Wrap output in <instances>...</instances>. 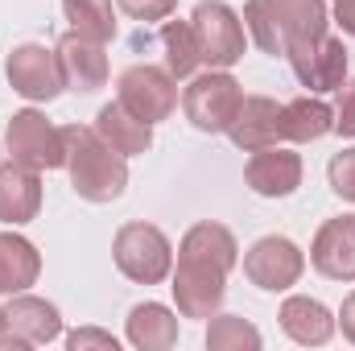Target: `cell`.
I'll list each match as a JSON object with an SVG mask.
<instances>
[{
  "label": "cell",
  "mask_w": 355,
  "mask_h": 351,
  "mask_svg": "<svg viewBox=\"0 0 355 351\" xmlns=\"http://www.w3.org/2000/svg\"><path fill=\"white\" fill-rule=\"evenodd\" d=\"M240 261V244L223 223H194L182 244H178V264H174V302L182 318H211L219 314L223 298H227V273Z\"/></svg>",
  "instance_id": "cell-1"
},
{
  "label": "cell",
  "mask_w": 355,
  "mask_h": 351,
  "mask_svg": "<svg viewBox=\"0 0 355 351\" xmlns=\"http://www.w3.org/2000/svg\"><path fill=\"white\" fill-rule=\"evenodd\" d=\"M67 145V174L79 198L87 203H116L128 186V157L116 153L95 128L87 124H67L62 128Z\"/></svg>",
  "instance_id": "cell-2"
},
{
  "label": "cell",
  "mask_w": 355,
  "mask_h": 351,
  "mask_svg": "<svg viewBox=\"0 0 355 351\" xmlns=\"http://www.w3.org/2000/svg\"><path fill=\"white\" fill-rule=\"evenodd\" d=\"M112 261L116 268L137 281V285H162L170 273H174V248L166 240L162 228L153 223H124L112 240Z\"/></svg>",
  "instance_id": "cell-3"
},
{
  "label": "cell",
  "mask_w": 355,
  "mask_h": 351,
  "mask_svg": "<svg viewBox=\"0 0 355 351\" xmlns=\"http://www.w3.org/2000/svg\"><path fill=\"white\" fill-rule=\"evenodd\" d=\"M190 25H194V37H198V54L211 71H227L244 58L248 50V29H244V17L223 4V0H198L194 12H190Z\"/></svg>",
  "instance_id": "cell-4"
},
{
  "label": "cell",
  "mask_w": 355,
  "mask_h": 351,
  "mask_svg": "<svg viewBox=\"0 0 355 351\" xmlns=\"http://www.w3.org/2000/svg\"><path fill=\"white\" fill-rule=\"evenodd\" d=\"M240 108H244V87L227 71L190 75V87L182 91V112L198 132H227Z\"/></svg>",
  "instance_id": "cell-5"
},
{
  "label": "cell",
  "mask_w": 355,
  "mask_h": 351,
  "mask_svg": "<svg viewBox=\"0 0 355 351\" xmlns=\"http://www.w3.org/2000/svg\"><path fill=\"white\" fill-rule=\"evenodd\" d=\"M4 149L12 162L29 166V170H62L67 166V145H62V128H54L46 120V112L37 108H21L12 112L8 120V132H4Z\"/></svg>",
  "instance_id": "cell-6"
},
{
  "label": "cell",
  "mask_w": 355,
  "mask_h": 351,
  "mask_svg": "<svg viewBox=\"0 0 355 351\" xmlns=\"http://www.w3.org/2000/svg\"><path fill=\"white\" fill-rule=\"evenodd\" d=\"M116 99L145 124H162L170 120L178 108V79L166 67L153 62H137L116 79Z\"/></svg>",
  "instance_id": "cell-7"
},
{
  "label": "cell",
  "mask_w": 355,
  "mask_h": 351,
  "mask_svg": "<svg viewBox=\"0 0 355 351\" xmlns=\"http://www.w3.org/2000/svg\"><path fill=\"white\" fill-rule=\"evenodd\" d=\"M4 75H8V87L21 99H29V103H50V99H58L67 91L62 71H58V54L46 50L42 42L12 46L8 62H4Z\"/></svg>",
  "instance_id": "cell-8"
},
{
  "label": "cell",
  "mask_w": 355,
  "mask_h": 351,
  "mask_svg": "<svg viewBox=\"0 0 355 351\" xmlns=\"http://www.w3.org/2000/svg\"><path fill=\"white\" fill-rule=\"evenodd\" d=\"M306 273V257L293 240L285 236H265L257 240L248 252H244V277L265 289V293H281V289H293Z\"/></svg>",
  "instance_id": "cell-9"
},
{
  "label": "cell",
  "mask_w": 355,
  "mask_h": 351,
  "mask_svg": "<svg viewBox=\"0 0 355 351\" xmlns=\"http://www.w3.org/2000/svg\"><path fill=\"white\" fill-rule=\"evenodd\" d=\"M277 4V21H281V46H285V58L289 67H297L331 29V17H327V4L322 0H272Z\"/></svg>",
  "instance_id": "cell-10"
},
{
  "label": "cell",
  "mask_w": 355,
  "mask_h": 351,
  "mask_svg": "<svg viewBox=\"0 0 355 351\" xmlns=\"http://www.w3.org/2000/svg\"><path fill=\"white\" fill-rule=\"evenodd\" d=\"M54 54H58V71H62L67 91L91 95V91H99L107 83V54H103L99 42H91V37H83V33L71 29V33L58 37Z\"/></svg>",
  "instance_id": "cell-11"
},
{
  "label": "cell",
  "mask_w": 355,
  "mask_h": 351,
  "mask_svg": "<svg viewBox=\"0 0 355 351\" xmlns=\"http://www.w3.org/2000/svg\"><path fill=\"white\" fill-rule=\"evenodd\" d=\"M310 264H314L327 281H355V215L327 219V223L314 232Z\"/></svg>",
  "instance_id": "cell-12"
},
{
  "label": "cell",
  "mask_w": 355,
  "mask_h": 351,
  "mask_svg": "<svg viewBox=\"0 0 355 351\" xmlns=\"http://www.w3.org/2000/svg\"><path fill=\"white\" fill-rule=\"evenodd\" d=\"M244 182L261 198H289L302 186V157L293 149H281V145L257 149L244 166Z\"/></svg>",
  "instance_id": "cell-13"
},
{
  "label": "cell",
  "mask_w": 355,
  "mask_h": 351,
  "mask_svg": "<svg viewBox=\"0 0 355 351\" xmlns=\"http://www.w3.org/2000/svg\"><path fill=\"white\" fill-rule=\"evenodd\" d=\"M227 137H232V145L244 149V153L281 145V141H285V132H281V103L268 99V95H244V108H240V116L232 120Z\"/></svg>",
  "instance_id": "cell-14"
},
{
  "label": "cell",
  "mask_w": 355,
  "mask_h": 351,
  "mask_svg": "<svg viewBox=\"0 0 355 351\" xmlns=\"http://www.w3.org/2000/svg\"><path fill=\"white\" fill-rule=\"evenodd\" d=\"M8 314V331L21 348H37V343H50L62 335V314L54 302L46 298H33V293H12V302L4 306Z\"/></svg>",
  "instance_id": "cell-15"
},
{
  "label": "cell",
  "mask_w": 355,
  "mask_h": 351,
  "mask_svg": "<svg viewBox=\"0 0 355 351\" xmlns=\"http://www.w3.org/2000/svg\"><path fill=\"white\" fill-rule=\"evenodd\" d=\"M42 211V178L37 170L21 166V162H4L0 166V223L21 228L29 219H37Z\"/></svg>",
  "instance_id": "cell-16"
},
{
  "label": "cell",
  "mask_w": 355,
  "mask_h": 351,
  "mask_svg": "<svg viewBox=\"0 0 355 351\" xmlns=\"http://www.w3.org/2000/svg\"><path fill=\"white\" fill-rule=\"evenodd\" d=\"M277 318H281V331L293 343H302V348H322L335 335V314L318 298H306V293L285 298V306H281Z\"/></svg>",
  "instance_id": "cell-17"
},
{
  "label": "cell",
  "mask_w": 355,
  "mask_h": 351,
  "mask_svg": "<svg viewBox=\"0 0 355 351\" xmlns=\"http://www.w3.org/2000/svg\"><path fill=\"white\" fill-rule=\"evenodd\" d=\"M293 75H297L302 87H310L314 95L339 91L343 79H347V46H343V37H331V33H327V37L293 67Z\"/></svg>",
  "instance_id": "cell-18"
},
{
  "label": "cell",
  "mask_w": 355,
  "mask_h": 351,
  "mask_svg": "<svg viewBox=\"0 0 355 351\" xmlns=\"http://www.w3.org/2000/svg\"><path fill=\"white\" fill-rule=\"evenodd\" d=\"M95 132L124 157H137V153H149L153 149V124L137 120L120 99L116 103H103L99 116H95Z\"/></svg>",
  "instance_id": "cell-19"
},
{
  "label": "cell",
  "mask_w": 355,
  "mask_h": 351,
  "mask_svg": "<svg viewBox=\"0 0 355 351\" xmlns=\"http://www.w3.org/2000/svg\"><path fill=\"white\" fill-rule=\"evenodd\" d=\"M281 132H285V141H293V145L322 141L327 132H335V108L322 103V99L297 95V99L281 103Z\"/></svg>",
  "instance_id": "cell-20"
},
{
  "label": "cell",
  "mask_w": 355,
  "mask_h": 351,
  "mask_svg": "<svg viewBox=\"0 0 355 351\" xmlns=\"http://www.w3.org/2000/svg\"><path fill=\"white\" fill-rule=\"evenodd\" d=\"M128 343L141 351H170L178 343V314L162 302H141L128 310Z\"/></svg>",
  "instance_id": "cell-21"
},
{
  "label": "cell",
  "mask_w": 355,
  "mask_h": 351,
  "mask_svg": "<svg viewBox=\"0 0 355 351\" xmlns=\"http://www.w3.org/2000/svg\"><path fill=\"white\" fill-rule=\"evenodd\" d=\"M37 248L17 232H0V293H25L29 285H37Z\"/></svg>",
  "instance_id": "cell-22"
},
{
  "label": "cell",
  "mask_w": 355,
  "mask_h": 351,
  "mask_svg": "<svg viewBox=\"0 0 355 351\" xmlns=\"http://www.w3.org/2000/svg\"><path fill=\"white\" fill-rule=\"evenodd\" d=\"M162 46H166V71L174 79H190L198 67H202V54H198V37H194V25L190 21H170L162 25Z\"/></svg>",
  "instance_id": "cell-23"
},
{
  "label": "cell",
  "mask_w": 355,
  "mask_h": 351,
  "mask_svg": "<svg viewBox=\"0 0 355 351\" xmlns=\"http://www.w3.org/2000/svg\"><path fill=\"white\" fill-rule=\"evenodd\" d=\"M62 12L75 33L107 46L116 37V4L112 0H62Z\"/></svg>",
  "instance_id": "cell-24"
},
{
  "label": "cell",
  "mask_w": 355,
  "mask_h": 351,
  "mask_svg": "<svg viewBox=\"0 0 355 351\" xmlns=\"http://www.w3.org/2000/svg\"><path fill=\"white\" fill-rule=\"evenodd\" d=\"M261 331L240 318V314H211V327H207V348L211 351H261Z\"/></svg>",
  "instance_id": "cell-25"
},
{
  "label": "cell",
  "mask_w": 355,
  "mask_h": 351,
  "mask_svg": "<svg viewBox=\"0 0 355 351\" xmlns=\"http://www.w3.org/2000/svg\"><path fill=\"white\" fill-rule=\"evenodd\" d=\"M244 29L252 33V42L265 50V54H285L281 46V21H277V4L272 0H248L244 4Z\"/></svg>",
  "instance_id": "cell-26"
},
{
  "label": "cell",
  "mask_w": 355,
  "mask_h": 351,
  "mask_svg": "<svg viewBox=\"0 0 355 351\" xmlns=\"http://www.w3.org/2000/svg\"><path fill=\"white\" fill-rule=\"evenodd\" d=\"M327 178H331V190H335L343 203H355V149L335 153L331 166H327Z\"/></svg>",
  "instance_id": "cell-27"
},
{
  "label": "cell",
  "mask_w": 355,
  "mask_h": 351,
  "mask_svg": "<svg viewBox=\"0 0 355 351\" xmlns=\"http://www.w3.org/2000/svg\"><path fill=\"white\" fill-rule=\"evenodd\" d=\"M116 8L132 21H166L174 17L178 0H116Z\"/></svg>",
  "instance_id": "cell-28"
},
{
  "label": "cell",
  "mask_w": 355,
  "mask_h": 351,
  "mask_svg": "<svg viewBox=\"0 0 355 351\" xmlns=\"http://www.w3.org/2000/svg\"><path fill=\"white\" fill-rule=\"evenodd\" d=\"M335 132H339V137H355V79H343V87H339V103H335Z\"/></svg>",
  "instance_id": "cell-29"
},
{
  "label": "cell",
  "mask_w": 355,
  "mask_h": 351,
  "mask_svg": "<svg viewBox=\"0 0 355 351\" xmlns=\"http://www.w3.org/2000/svg\"><path fill=\"white\" fill-rule=\"evenodd\" d=\"M67 348L71 351H83V348H103V351H116V335H107V331H95V327H79V331H71L67 335Z\"/></svg>",
  "instance_id": "cell-30"
},
{
  "label": "cell",
  "mask_w": 355,
  "mask_h": 351,
  "mask_svg": "<svg viewBox=\"0 0 355 351\" xmlns=\"http://www.w3.org/2000/svg\"><path fill=\"white\" fill-rule=\"evenodd\" d=\"M339 327H343V339L347 343H355V289L343 298V310H339V318H335Z\"/></svg>",
  "instance_id": "cell-31"
},
{
  "label": "cell",
  "mask_w": 355,
  "mask_h": 351,
  "mask_svg": "<svg viewBox=\"0 0 355 351\" xmlns=\"http://www.w3.org/2000/svg\"><path fill=\"white\" fill-rule=\"evenodd\" d=\"M335 21L343 25V33L355 37V0H335Z\"/></svg>",
  "instance_id": "cell-32"
},
{
  "label": "cell",
  "mask_w": 355,
  "mask_h": 351,
  "mask_svg": "<svg viewBox=\"0 0 355 351\" xmlns=\"http://www.w3.org/2000/svg\"><path fill=\"white\" fill-rule=\"evenodd\" d=\"M0 348H21V343L12 339V331H8V314H4V306H0Z\"/></svg>",
  "instance_id": "cell-33"
}]
</instances>
